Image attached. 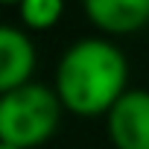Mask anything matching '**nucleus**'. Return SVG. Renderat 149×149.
Here are the masks:
<instances>
[{"label": "nucleus", "mask_w": 149, "mask_h": 149, "mask_svg": "<svg viewBox=\"0 0 149 149\" xmlns=\"http://www.w3.org/2000/svg\"><path fill=\"white\" fill-rule=\"evenodd\" d=\"M129 61L114 41L79 38L73 41L56 67V91L64 111L73 117H105L108 108L129 91Z\"/></svg>", "instance_id": "1"}, {"label": "nucleus", "mask_w": 149, "mask_h": 149, "mask_svg": "<svg viewBox=\"0 0 149 149\" xmlns=\"http://www.w3.org/2000/svg\"><path fill=\"white\" fill-rule=\"evenodd\" d=\"M64 102L53 88L41 82H24L18 88L0 91V140L21 149L47 143L61 123Z\"/></svg>", "instance_id": "2"}, {"label": "nucleus", "mask_w": 149, "mask_h": 149, "mask_svg": "<svg viewBox=\"0 0 149 149\" xmlns=\"http://www.w3.org/2000/svg\"><path fill=\"white\" fill-rule=\"evenodd\" d=\"M114 149H149V91H126L105 114Z\"/></svg>", "instance_id": "3"}, {"label": "nucleus", "mask_w": 149, "mask_h": 149, "mask_svg": "<svg viewBox=\"0 0 149 149\" xmlns=\"http://www.w3.org/2000/svg\"><path fill=\"white\" fill-rule=\"evenodd\" d=\"M82 9L105 35H132L149 24V0H82Z\"/></svg>", "instance_id": "4"}, {"label": "nucleus", "mask_w": 149, "mask_h": 149, "mask_svg": "<svg viewBox=\"0 0 149 149\" xmlns=\"http://www.w3.org/2000/svg\"><path fill=\"white\" fill-rule=\"evenodd\" d=\"M35 47L29 35L18 26L0 29V91L18 88L35 73Z\"/></svg>", "instance_id": "5"}, {"label": "nucleus", "mask_w": 149, "mask_h": 149, "mask_svg": "<svg viewBox=\"0 0 149 149\" xmlns=\"http://www.w3.org/2000/svg\"><path fill=\"white\" fill-rule=\"evenodd\" d=\"M18 12H21V21H24L26 29L44 32V29H53L61 21L64 0H21Z\"/></svg>", "instance_id": "6"}, {"label": "nucleus", "mask_w": 149, "mask_h": 149, "mask_svg": "<svg viewBox=\"0 0 149 149\" xmlns=\"http://www.w3.org/2000/svg\"><path fill=\"white\" fill-rule=\"evenodd\" d=\"M0 149H21V146H15V143H6V140H0Z\"/></svg>", "instance_id": "7"}, {"label": "nucleus", "mask_w": 149, "mask_h": 149, "mask_svg": "<svg viewBox=\"0 0 149 149\" xmlns=\"http://www.w3.org/2000/svg\"><path fill=\"white\" fill-rule=\"evenodd\" d=\"M0 3H3V6H18L21 0H0Z\"/></svg>", "instance_id": "8"}]
</instances>
